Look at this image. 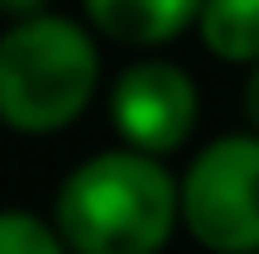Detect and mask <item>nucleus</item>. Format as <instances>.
<instances>
[{
    "mask_svg": "<svg viewBox=\"0 0 259 254\" xmlns=\"http://www.w3.org/2000/svg\"><path fill=\"white\" fill-rule=\"evenodd\" d=\"M106 111H111L120 144L154 154V159H168L192 139L202 96H197V82L187 67L168 63V58H139V63L115 72Z\"/></svg>",
    "mask_w": 259,
    "mask_h": 254,
    "instance_id": "4",
    "label": "nucleus"
},
{
    "mask_svg": "<svg viewBox=\"0 0 259 254\" xmlns=\"http://www.w3.org/2000/svg\"><path fill=\"white\" fill-rule=\"evenodd\" d=\"M101 91V34L58 10L10 19L0 34V125L29 139L63 134Z\"/></svg>",
    "mask_w": 259,
    "mask_h": 254,
    "instance_id": "2",
    "label": "nucleus"
},
{
    "mask_svg": "<svg viewBox=\"0 0 259 254\" xmlns=\"http://www.w3.org/2000/svg\"><path fill=\"white\" fill-rule=\"evenodd\" d=\"M38 10H48V0H0L5 19H24V15H38Z\"/></svg>",
    "mask_w": 259,
    "mask_h": 254,
    "instance_id": "9",
    "label": "nucleus"
},
{
    "mask_svg": "<svg viewBox=\"0 0 259 254\" xmlns=\"http://www.w3.org/2000/svg\"><path fill=\"white\" fill-rule=\"evenodd\" d=\"M0 254H72L53 216H34L24 207H0Z\"/></svg>",
    "mask_w": 259,
    "mask_h": 254,
    "instance_id": "7",
    "label": "nucleus"
},
{
    "mask_svg": "<svg viewBox=\"0 0 259 254\" xmlns=\"http://www.w3.org/2000/svg\"><path fill=\"white\" fill-rule=\"evenodd\" d=\"M245 115H250V130H259V63L245 77Z\"/></svg>",
    "mask_w": 259,
    "mask_h": 254,
    "instance_id": "8",
    "label": "nucleus"
},
{
    "mask_svg": "<svg viewBox=\"0 0 259 254\" xmlns=\"http://www.w3.org/2000/svg\"><path fill=\"white\" fill-rule=\"evenodd\" d=\"M183 226L211 254H259V130L221 134L178 178Z\"/></svg>",
    "mask_w": 259,
    "mask_h": 254,
    "instance_id": "3",
    "label": "nucleus"
},
{
    "mask_svg": "<svg viewBox=\"0 0 259 254\" xmlns=\"http://www.w3.org/2000/svg\"><path fill=\"white\" fill-rule=\"evenodd\" d=\"M53 226L72 254H163L183 226V192L163 159L115 144L63 178Z\"/></svg>",
    "mask_w": 259,
    "mask_h": 254,
    "instance_id": "1",
    "label": "nucleus"
},
{
    "mask_svg": "<svg viewBox=\"0 0 259 254\" xmlns=\"http://www.w3.org/2000/svg\"><path fill=\"white\" fill-rule=\"evenodd\" d=\"M192 29L202 48L221 63L235 67L259 63V0H202Z\"/></svg>",
    "mask_w": 259,
    "mask_h": 254,
    "instance_id": "6",
    "label": "nucleus"
},
{
    "mask_svg": "<svg viewBox=\"0 0 259 254\" xmlns=\"http://www.w3.org/2000/svg\"><path fill=\"white\" fill-rule=\"evenodd\" d=\"M87 24L120 48H163L197 24L202 0H82Z\"/></svg>",
    "mask_w": 259,
    "mask_h": 254,
    "instance_id": "5",
    "label": "nucleus"
}]
</instances>
